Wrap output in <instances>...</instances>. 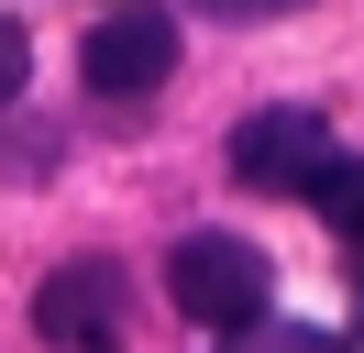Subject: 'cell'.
<instances>
[{
    "mask_svg": "<svg viewBox=\"0 0 364 353\" xmlns=\"http://www.w3.org/2000/svg\"><path fill=\"white\" fill-rule=\"evenodd\" d=\"M331 122H320V110H243V122H232V176H243L254 199H309L320 188V166H331Z\"/></svg>",
    "mask_w": 364,
    "mask_h": 353,
    "instance_id": "obj_4",
    "label": "cell"
},
{
    "mask_svg": "<svg viewBox=\"0 0 364 353\" xmlns=\"http://www.w3.org/2000/svg\"><path fill=\"white\" fill-rule=\"evenodd\" d=\"M122 320H133V287H122L111 254L45 265V287H33V331H45L55 353H122Z\"/></svg>",
    "mask_w": 364,
    "mask_h": 353,
    "instance_id": "obj_3",
    "label": "cell"
},
{
    "mask_svg": "<svg viewBox=\"0 0 364 353\" xmlns=\"http://www.w3.org/2000/svg\"><path fill=\"white\" fill-rule=\"evenodd\" d=\"M23 78H33V44H23V22H11V11H0V110H11V100H23Z\"/></svg>",
    "mask_w": 364,
    "mask_h": 353,
    "instance_id": "obj_7",
    "label": "cell"
},
{
    "mask_svg": "<svg viewBox=\"0 0 364 353\" xmlns=\"http://www.w3.org/2000/svg\"><path fill=\"white\" fill-rule=\"evenodd\" d=\"M309 199H320V221H331L342 243L364 232V166H353V154H331V166H320V188H309Z\"/></svg>",
    "mask_w": 364,
    "mask_h": 353,
    "instance_id": "obj_6",
    "label": "cell"
},
{
    "mask_svg": "<svg viewBox=\"0 0 364 353\" xmlns=\"http://www.w3.org/2000/svg\"><path fill=\"white\" fill-rule=\"evenodd\" d=\"M210 22H276V11H309V0H199Z\"/></svg>",
    "mask_w": 364,
    "mask_h": 353,
    "instance_id": "obj_8",
    "label": "cell"
},
{
    "mask_svg": "<svg viewBox=\"0 0 364 353\" xmlns=\"http://www.w3.org/2000/svg\"><path fill=\"white\" fill-rule=\"evenodd\" d=\"M221 353H353V342L320 320H254V331H221Z\"/></svg>",
    "mask_w": 364,
    "mask_h": 353,
    "instance_id": "obj_5",
    "label": "cell"
},
{
    "mask_svg": "<svg viewBox=\"0 0 364 353\" xmlns=\"http://www.w3.org/2000/svg\"><path fill=\"white\" fill-rule=\"evenodd\" d=\"M166 298H177L199 331H254L276 309V265L254 254L243 232H188L177 254H166Z\"/></svg>",
    "mask_w": 364,
    "mask_h": 353,
    "instance_id": "obj_1",
    "label": "cell"
},
{
    "mask_svg": "<svg viewBox=\"0 0 364 353\" xmlns=\"http://www.w3.org/2000/svg\"><path fill=\"white\" fill-rule=\"evenodd\" d=\"M77 78H89V100H122V110H133L144 88L177 78V11H166V0H122V11H100L89 44H77Z\"/></svg>",
    "mask_w": 364,
    "mask_h": 353,
    "instance_id": "obj_2",
    "label": "cell"
}]
</instances>
